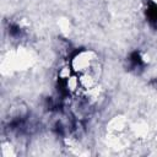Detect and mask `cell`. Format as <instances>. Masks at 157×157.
<instances>
[{
  "label": "cell",
  "instance_id": "cell-1",
  "mask_svg": "<svg viewBox=\"0 0 157 157\" xmlns=\"http://www.w3.org/2000/svg\"><path fill=\"white\" fill-rule=\"evenodd\" d=\"M151 1H152L153 4H156V5H157V0H151Z\"/></svg>",
  "mask_w": 157,
  "mask_h": 157
}]
</instances>
